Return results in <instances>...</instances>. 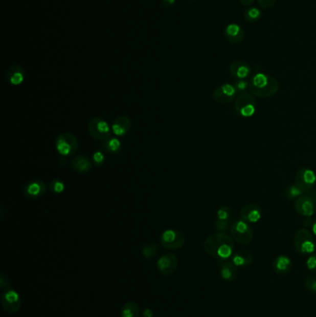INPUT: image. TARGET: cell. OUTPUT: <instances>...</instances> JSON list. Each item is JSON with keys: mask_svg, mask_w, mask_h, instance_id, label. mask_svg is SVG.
<instances>
[{"mask_svg": "<svg viewBox=\"0 0 316 317\" xmlns=\"http://www.w3.org/2000/svg\"><path fill=\"white\" fill-rule=\"evenodd\" d=\"M204 250L217 260H228L234 254L235 244L231 236L217 232L209 236L203 243Z\"/></svg>", "mask_w": 316, "mask_h": 317, "instance_id": "1", "label": "cell"}, {"mask_svg": "<svg viewBox=\"0 0 316 317\" xmlns=\"http://www.w3.org/2000/svg\"><path fill=\"white\" fill-rule=\"evenodd\" d=\"M249 89L256 98H271L278 92L279 83L275 77L265 73H259L250 79Z\"/></svg>", "mask_w": 316, "mask_h": 317, "instance_id": "2", "label": "cell"}, {"mask_svg": "<svg viewBox=\"0 0 316 317\" xmlns=\"http://www.w3.org/2000/svg\"><path fill=\"white\" fill-rule=\"evenodd\" d=\"M293 244L297 252L302 255L312 254L315 250V241L311 232L306 228L297 231L293 238Z\"/></svg>", "mask_w": 316, "mask_h": 317, "instance_id": "3", "label": "cell"}, {"mask_svg": "<svg viewBox=\"0 0 316 317\" xmlns=\"http://www.w3.org/2000/svg\"><path fill=\"white\" fill-rule=\"evenodd\" d=\"M55 146L61 156H73L79 150V142L72 133L65 132L57 137Z\"/></svg>", "mask_w": 316, "mask_h": 317, "instance_id": "4", "label": "cell"}, {"mask_svg": "<svg viewBox=\"0 0 316 317\" xmlns=\"http://www.w3.org/2000/svg\"><path fill=\"white\" fill-rule=\"evenodd\" d=\"M229 231L232 239L239 244H250L254 238V233L250 224L241 219L233 222Z\"/></svg>", "mask_w": 316, "mask_h": 317, "instance_id": "5", "label": "cell"}, {"mask_svg": "<svg viewBox=\"0 0 316 317\" xmlns=\"http://www.w3.org/2000/svg\"><path fill=\"white\" fill-rule=\"evenodd\" d=\"M256 107L257 101L252 93H241L235 100V110L242 117H252L256 113Z\"/></svg>", "mask_w": 316, "mask_h": 317, "instance_id": "6", "label": "cell"}, {"mask_svg": "<svg viewBox=\"0 0 316 317\" xmlns=\"http://www.w3.org/2000/svg\"><path fill=\"white\" fill-rule=\"evenodd\" d=\"M89 135L92 138L99 141H106L109 139L111 135V127L109 126L108 122L104 119L99 117H94L91 119L88 122Z\"/></svg>", "mask_w": 316, "mask_h": 317, "instance_id": "7", "label": "cell"}, {"mask_svg": "<svg viewBox=\"0 0 316 317\" xmlns=\"http://www.w3.org/2000/svg\"><path fill=\"white\" fill-rule=\"evenodd\" d=\"M185 243H186V237L179 230H165L161 236V244L164 249L172 250L181 249Z\"/></svg>", "mask_w": 316, "mask_h": 317, "instance_id": "8", "label": "cell"}, {"mask_svg": "<svg viewBox=\"0 0 316 317\" xmlns=\"http://www.w3.org/2000/svg\"><path fill=\"white\" fill-rule=\"evenodd\" d=\"M1 305L6 312L11 314L17 313L22 305L20 294L11 287L7 288L1 295Z\"/></svg>", "mask_w": 316, "mask_h": 317, "instance_id": "9", "label": "cell"}, {"mask_svg": "<svg viewBox=\"0 0 316 317\" xmlns=\"http://www.w3.org/2000/svg\"><path fill=\"white\" fill-rule=\"evenodd\" d=\"M295 184H296L304 193L310 192L314 188L316 184V175L314 172L302 167L297 171L295 175Z\"/></svg>", "mask_w": 316, "mask_h": 317, "instance_id": "10", "label": "cell"}, {"mask_svg": "<svg viewBox=\"0 0 316 317\" xmlns=\"http://www.w3.org/2000/svg\"><path fill=\"white\" fill-rule=\"evenodd\" d=\"M237 91L232 83H222L213 90V98L219 104H229L236 100Z\"/></svg>", "mask_w": 316, "mask_h": 317, "instance_id": "11", "label": "cell"}, {"mask_svg": "<svg viewBox=\"0 0 316 317\" xmlns=\"http://www.w3.org/2000/svg\"><path fill=\"white\" fill-rule=\"evenodd\" d=\"M294 208L297 214L304 217H311L316 210L315 201L311 196L302 195L295 200Z\"/></svg>", "mask_w": 316, "mask_h": 317, "instance_id": "12", "label": "cell"}, {"mask_svg": "<svg viewBox=\"0 0 316 317\" xmlns=\"http://www.w3.org/2000/svg\"><path fill=\"white\" fill-rule=\"evenodd\" d=\"M177 267L178 259L175 254H165L157 262V268L163 276H172Z\"/></svg>", "mask_w": 316, "mask_h": 317, "instance_id": "13", "label": "cell"}, {"mask_svg": "<svg viewBox=\"0 0 316 317\" xmlns=\"http://www.w3.org/2000/svg\"><path fill=\"white\" fill-rule=\"evenodd\" d=\"M48 189V185L41 179L31 180L25 185L24 194L27 199L36 200L44 195Z\"/></svg>", "mask_w": 316, "mask_h": 317, "instance_id": "14", "label": "cell"}, {"mask_svg": "<svg viewBox=\"0 0 316 317\" xmlns=\"http://www.w3.org/2000/svg\"><path fill=\"white\" fill-rule=\"evenodd\" d=\"M240 219L249 224H255L262 219V208L257 204H247L244 206L239 212Z\"/></svg>", "mask_w": 316, "mask_h": 317, "instance_id": "15", "label": "cell"}, {"mask_svg": "<svg viewBox=\"0 0 316 317\" xmlns=\"http://www.w3.org/2000/svg\"><path fill=\"white\" fill-rule=\"evenodd\" d=\"M218 266L223 280L228 282H233L238 277V268L233 264L231 260H218Z\"/></svg>", "mask_w": 316, "mask_h": 317, "instance_id": "16", "label": "cell"}, {"mask_svg": "<svg viewBox=\"0 0 316 317\" xmlns=\"http://www.w3.org/2000/svg\"><path fill=\"white\" fill-rule=\"evenodd\" d=\"M132 127V121L126 115H121L114 120L111 124V131L117 137H124Z\"/></svg>", "mask_w": 316, "mask_h": 317, "instance_id": "17", "label": "cell"}, {"mask_svg": "<svg viewBox=\"0 0 316 317\" xmlns=\"http://www.w3.org/2000/svg\"><path fill=\"white\" fill-rule=\"evenodd\" d=\"M229 73L234 78L247 79L252 73V68L247 62L237 60L230 64Z\"/></svg>", "mask_w": 316, "mask_h": 317, "instance_id": "18", "label": "cell"}, {"mask_svg": "<svg viewBox=\"0 0 316 317\" xmlns=\"http://www.w3.org/2000/svg\"><path fill=\"white\" fill-rule=\"evenodd\" d=\"M224 36L225 38L233 44H238L242 42L245 37V32L240 25L237 24H230L224 29Z\"/></svg>", "mask_w": 316, "mask_h": 317, "instance_id": "19", "label": "cell"}, {"mask_svg": "<svg viewBox=\"0 0 316 317\" xmlns=\"http://www.w3.org/2000/svg\"><path fill=\"white\" fill-rule=\"evenodd\" d=\"M292 267H293L292 260L287 255H279L273 262L274 272L280 276L289 273L291 271Z\"/></svg>", "mask_w": 316, "mask_h": 317, "instance_id": "20", "label": "cell"}, {"mask_svg": "<svg viewBox=\"0 0 316 317\" xmlns=\"http://www.w3.org/2000/svg\"><path fill=\"white\" fill-rule=\"evenodd\" d=\"M25 70L20 65H13L7 72V81L11 86L18 87L25 82Z\"/></svg>", "mask_w": 316, "mask_h": 317, "instance_id": "21", "label": "cell"}, {"mask_svg": "<svg viewBox=\"0 0 316 317\" xmlns=\"http://www.w3.org/2000/svg\"><path fill=\"white\" fill-rule=\"evenodd\" d=\"M231 261L237 268H245L252 265L253 263V255L247 249H241L233 254Z\"/></svg>", "mask_w": 316, "mask_h": 317, "instance_id": "22", "label": "cell"}, {"mask_svg": "<svg viewBox=\"0 0 316 317\" xmlns=\"http://www.w3.org/2000/svg\"><path fill=\"white\" fill-rule=\"evenodd\" d=\"M71 166L74 171L78 174H85L91 170L92 163L88 157L84 155H77L74 157L71 162Z\"/></svg>", "mask_w": 316, "mask_h": 317, "instance_id": "23", "label": "cell"}, {"mask_svg": "<svg viewBox=\"0 0 316 317\" xmlns=\"http://www.w3.org/2000/svg\"><path fill=\"white\" fill-rule=\"evenodd\" d=\"M140 311L139 305L133 302H128L125 303L122 311H121V317H139Z\"/></svg>", "mask_w": 316, "mask_h": 317, "instance_id": "24", "label": "cell"}, {"mask_svg": "<svg viewBox=\"0 0 316 317\" xmlns=\"http://www.w3.org/2000/svg\"><path fill=\"white\" fill-rule=\"evenodd\" d=\"M102 147L106 152L117 153L121 151L122 144H121V141L119 140L118 138L112 137V138L107 139V141L105 142L102 145Z\"/></svg>", "mask_w": 316, "mask_h": 317, "instance_id": "25", "label": "cell"}, {"mask_svg": "<svg viewBox=\"0 0 316 317\" xmlns=\"http://www.w3.org/2000/svg\"><path fill=\"white\" fill-rule=\"evenodd\" d=\"M261 17H262V11L255 7L247 8L244 13L245 20L250 23H256L261 19Z\"/></svg>", "mask_w": 316, "mask_h": 317, "instance_id": "26", "label": "cell"}, {"mask_svg": "<svg viewBox=\"0 0 316 317\" xmlns=\"http://www.w3.org/2000/svg\"><path fill=\"white\" fill-rule=\"evenodd\" d=\"M303 194H304V192L296 184L288 185L287 188L285 189V197L287 200H296L299 197H301Z\"/></svg>", "mask_w": 316, "mask_h": 317, "instance_id": "27", "label": "cell"}, {"mask_svg": "<svg viewBox=\"0 0 316 317\" xmlns=\"http://www.w3.org/2000/svg\"><path fill=\"white\" fill-rule=\"evenodd\" d=\"M232 218V210L229 206L223 205L221 206L216 212V219L222 221H231Z\"/></svg>", "mask_w": 316, "mask_h": 317, "instance_id": "28", "label": "cell"}, {"mask_svg": "<svg viewBox=\"0 0 316 317\" xmlns=\"http://www.w3.org/2000/svg\"><path fill=\"white\" fill-rule=\"evenodd\" d=\"M158 252V246L154 243H149L144 246L142 249V255L144 258L151 259Z\"/></svg>", "mask_w": 316, "mask_h": 317, "instance_id": "29", "label": "cell"}, {"mask_svg": "<svg viewBox=\"0 0 316 317\" xmlns=\"http://www.w3.org/2000/svg\"><path fill=\"white\" fill-rule=\"evenodd\" d=\"M50 188L56 194H61L65 191L64 182L60 179L50 181Z\"/></svg>", "mask_w": 316, "mask_h": 317, "instance_id": "30", "label": "cell"}, {"mask_svg": "<svg viewBox=\"0 0 316 317\" xmlns=\"http://www.w3.org/2000/svg\"><path fill=\"white\" fill-rule=\"evenodd\" d=\"M231 221H222V220H215L214 222V228L217 230L218 232L225 233L228 230H230L231 227Z\"/></svg>", "mask_w": 316, "mask_h": 317, "instance_id": "31", "label": "cell"}, {"mask_svg": "<svg viewBox=\"0 0 316 317\" xmlns=\"http://www.w3.org/2000/svg\"><path fill=\"white\" fill-rule=\"evenodd\" d=\"M233 84L237 89V93L240 94L246 92V90L249 88V81L246 79H236Z\"/></svg>", "mask_w": 316, "mask_h": 317, "instance_id": "32", "label": "cell"}, {"mask_svg": "<svg viewBox=\"0 0 316 317\" xmlns=\"http://www.w3.org/2000/svg\"><path fill=\"white\" fill-rule=\"evenodd\" d=\"M304 286L310 292L316 293V277H309L305 279Z\"/></svg>", "mask_w": 316, "mask_h": 317, "instance_id": "33", "label": "cell"}, {"mask_svg": "<svg viewBox=\"0 0 316 317\" xmlns=\"http://www.w3.org/2000/svg\"><path fill=\"white\" fill-rule=\"evenodd\" d=\"M307 269L312 272V273H316V254H311V256L308 258L306 261Z\"/></svg>", "mask_w": 316, "mask_h": 317, "instance_id": "34", "label": "cell"}, {"mask_svg": "<svg viewBox=\"0 0 316 317\" xmlns=\"http://www.w3.org/2000/svg\"><path fill=\"white\" fill-rule=\"evenodd\" d=\"M257 2L261 8L267 10L274 7L277 3V0H257Z\"/></svg>", "mask_w": 316, "mask_h": 317, "instance_id": "35", "label": "cell"}, {"mask_svg": "<svg viewBox=\"0 0 316 317\" xmlns=\"http://www.w3.org/2000/svg\"><path fill=\"white\" fill-rule=\"evenodd\" d=\"M93 161H94L96 165H102L105 161V156H104L103 152H96L93 155Z\"/></svg>", "mask_w": 316, "mask_h": 317, "instance_id": "36", "label": "cell"}, {"mask_svg": "<svg viewBox=\"0 0 316 317\" xmlns=\"http://www.w3.org/2000/svg\"><path fill=\"white\" fill-rule=\"evenodd\" d=\"M0 288H1V289H7V288H10L9 278L4 273H1V274H0Z\"/></svg>", "mask_w": 316, "mask_h": 317, "instance_id": "37", "label": "cell"}, {"mask_svg": "<svg viewBox=\"0 0 316 317\" xmlns=\"http://www.w3.org/2000/svg\"><path fill=\"white\" fill-rule=\"evenodd\" d=\"M143 317H154V312L150 308H146L142 312Z\"/></svg>", "mask_w": 316, "mask_h": 317, "instance_id": "38", "label": "cell"}, {"mask_svg": "<svg viewBox=\"0 0 316 317\" xmlns=\"http://www.w3.org/2000/svg\"><path fill=\"white\" fill-rule=\"evenodd\" d=\"M176 0H162V3L165 8H172L175 4Z\"/></svg>", "mask_w": 316, "mask_h": 317, "instance_id": "39", "label": "cell"}, {"mask_svg": "<svg viewBox=\"0 0 316 317\" xmlns=\"http://www.w3.org/2000/svg\"><path fill=\"white\" fill-rule=\"evenodd\" d=\"M255 0H239V2L244 6L252 5Z\"/></svg>", "mask_w": 316, "mask_h": 317, "instance_id": "40", "label": "cell"}, {"mask_svg": "<svg viewBox=\"0 0 316 317\" xmlns=\"http://www.w3.org/2000/svg\"><path fill=\"white\" fill-rule=\"evenodd\" d=\"M311 227H312V231H313V233H314L316 236V221L315 222H313V224L311 225Z\"/></svg>", "mask_w": 316, "mask_h": 317, "instance_id": "41", "label": "cell"}, {"mask_svg": "<svg viewBox=\"0 0 316 317\" xmlns=\"http://www.w3.org/2000/svg\"><path fill=\"white\" fill-rule=\"evenodd\" d=\"M315 249H316V242H315Z\"/></svg>", "mask_w": 316, "mask_h": 317, "instance_id": "42", "label": "cell"}]
</instances>
